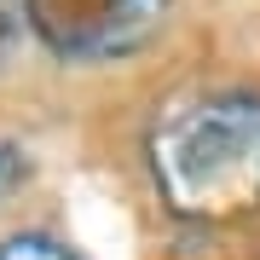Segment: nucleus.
I'll return each instance as SVG.
<instances>
[{"instance_id": "1", "label": "nucleus", "mask_w": 260, "mask_h": 260, "mask_svg": "<svg viewBox=\"0 0 260 260\" xmlns=\"http://www.w3.org/2000/svg\"><path fill=\"white\" fill-rule=\"evenodd\" d=\"M150 179L174 220L237 225L260 214V93L220 87L150 133Z\"/></svg>"}, {"instance_id": "2", "label": "nucleus", "mask_w": 260, "mask_h": 260, "mask_svg": "<svg viewBox=\"0 0 260 260\" xmlns=\"http://www.w3.org/2000/svg\"><path fill=\"white\" fill-rule=\"evenodd\" d=\"M174 0H23L29 35L64 64H116L162 35Z\"/></svg>"}, {"instance_id": "3", "label": "nucleus", "mask_w": 260, "mask_h": 260, "mask_svg": "<svg viewBox=\"0 0 260 260\" xmlns=\"http://www.w3.org/2000/svg\"><path fill=\"white\" fill-rule=\"evenodd\" d=\"M0 260H75V254L47 232H12L0 237Z\"/></svg>"}, {"instance_id": "4", "label": "nucleus", "mask_w": 260, "mask_h": 260, "mask_svg": "<svg viewBox=\"0 0 260 260\" xmlns=\"http://www.w3.org/2000/svg\"><path fill=\"white\" fill-rule=\"evenodd\" d=\"M23 29H29V18H23V0H0V70L18 58V47H23Z\"/></svg>"}, {"instance_id": "5", "label": "nucleus", "mask_w": 260, "mask_h": 260, "mask_svg": "<svg viewBox=\"0 0 260 260\" xmlns=\"http://www.w3.org/2000/svg\"><path fill=\"white\" fill-rule=\"evenodd\" d=\"M23 179H29V156H23V145L0 139V203H6V197L23 185Z\"/></svg>"}]
</instances>
